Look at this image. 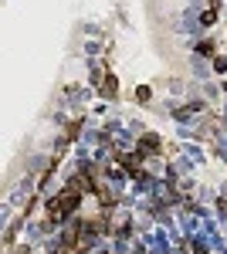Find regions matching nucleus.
Instances as JSON below:
<instances>
[{
  "label": "nucleus",
  "mask_w": 227,
  "mask_h": 254,
  "mask_svg": "<svg viewBox=\"0 0 227 254\" xmlns=\"http://www.w3.org/2000/svg\"><path fill=\"white\" fill-rule=\"evenodd\" d=\"M132 98H136L139 105H146V102H150V98H152V88H150V85H139V88L132 92Z\"/></svg>",
  "instance_id": "nucleus-6"
},
{
  "label": "nucleus",
  "mask_w": 227,
  "mask_h": 254,
  "mask_svg": "<svg viewBox=\"0 0 227 254\" xmlns=\"http://www.w3.org/2000/svg\"><path fill=\"white\" fill-rule=\"evenodd\" d=\"M197 109H200V102H190V105H180V109H173V116H176L180 122H187V119H190Z\"/></svg>",
  "instance_id": "nucleus-5"
},
{
  "label": "nucleus",
  "mask_w": 227,
  "mask_h": 254,
  "mask_svg": "<svg viewBox=\"0 0 227 254\" xmlns=\"http://www.w3.org/2000/svg\"><path fill=\"white\" fill-rule=\"evenodd\" d=\"M109 234L112 237H126L129 234V210H119L115 217L109 214Z\"/></svg>",
  "instance_id": "nucleus-2"
},
{
  "label": "nucleus",
  "mask_w": 227,
  "mask_h": 254,
  "mask_svg": "<svg viewBox=\"0 0 227 254\" xmlns=\"http://www.w3.org/2000/svg\"><path fill=\"white\" fill-rule=\"evenodd\" d=\"M78 132H81V119H72V122H68V129H65V142H61V149H68V146L75 142Z\"/></svg>",
  "instance_id": "nucleus-4"
},
{
  "label": "nucleus",
  "mask_w": 227,
  "mask_h": 254,
  "mask_svg": "<svg viewBox=\"0 0 227 254\" xmlns=\"http://www.w3.org/2000/svg\"><path fill=\"white\" fill-rule=\"evenodd\" d=\"M51 254H58V251H51Z\"/></svg>",
  "instance_id": "nucleus-11"
},
{
  "label": "nucleus",
  "mask_w": 227,
  "mask_h": 254,
  "mask_svg": "<svg viewBox=\"0 0 227 254\" xmlns=\"http://www.w3.org/2000/svg\"><path fill=\"white\" fill-rule=\"evenodd\" d=\"M214 71H227V58H221V55H214Z\"/></svg>",
  "instance_id": "nucleus-9"
},
{
  "label": "nucleus",
  "mask_w": 227,
  "mask_h": 254,
  "mask_svg": "<svg viewBox=\"0 0 227 254\" xmlns=\"http://www.w3.org/2000/svg\"><path fill=\"white\" fill-rule=\"evenodd\" d=\"M217 14H221V10H204V14H200V24H204V27L217 24Z\"/></svg>",
  "instance_id": "nucleus-7"
},
{
  "label": "nucleus",
  "mask_w": 227,
  "mask_h": 254,
  "mask_svg": "<svg viewBox=\"0 0 227 254\" xmlns=\"http://www.w3.org/2000/svg\"><path fill=\"white\" fill-rule=\"evenodd\" d=\"M98 92H102V98H119V78H115L112 71H105V78H102Z\"/></svg>",
  "instance_id": "nucleus-3"
},
{
  "label": "nucleus",
  "mask_w": 227,
  "mask_h": 254,
  "mask_svg": "<svg viewBox=\"0 0 227 254\" xmlns=\"http://www.w3.org/2000/svg\"><path fill=\"white\" fill-rule=\"evenodd\" d=\"M197 55H207V58H214L217 51H214V41H200L197 44Z\"/></svg>",
  "instance_id": "nucleus-8"
},
{
  "label": "nucleus",
  "mask_w": 227,
  "mask_h": 254,
  "mask_svg": "<svg viewBox=\"0 0 227 254\" xmlns=\"http://www.w3.org/2000/svg\"><path fill=\"white\" fill-rule=\"evenodd\" d=\"M136 153H143V156H159V153H163V136H156V132H143Z\"/></svg>",
  "instance_id": "nucleus-1"
},
{
  "label": "nucleus",
  "mask_w": 227,
  "mask_h": 254,
  "mask_svg": "<svg viewBox=\"0 0 227 254\" xmlns=\"http://www.w3.org/2000/svg\"><path fill=\"white\" fill-rule=\"evenodd\" d=\"M190 248H193V254H210V251H207V248H204V244H197V241H193Z\"/></svg>",
  "instance_id": "nucleus-10"
}]
</instances>
